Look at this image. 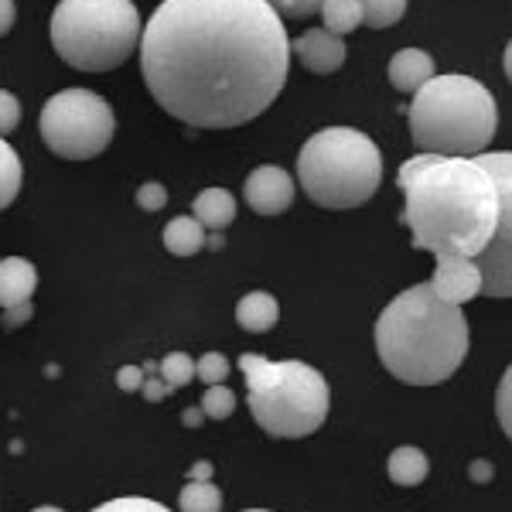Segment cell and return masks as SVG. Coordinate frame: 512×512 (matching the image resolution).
I'll return each instance as SVG.
<instances>
[{
    "instance_id": "1",
    "label": "cell",
    "mask_w": 512,
    "mask_h": 512,
    "mask_svg": "<svg viewBox=\"0 0 512 512\" xmlns=\"http://www.w3.org/2000/svg\"><path fill=\"white\" fill-rule=\"evenodd\" d=\"M291 69V38L267 0H161L140 35V72L168 117L229 130L260 117Z\"/></svg>"
},
{
    "instance_id": "2",
    "label": "cell",
    "mask_w": 512,
    "mask_h": 512,
    "mask_svg": "<svg viewBox=\"0 0 512 512\" xmlns=\"http://www.w3.org/2000/svg\"><path fill=\"white\" fill-rule=\"evenodd\" d=\"M403 198V226L417 250L441 256H475L492 243L499 222V192L478 158L417 154L396 175Z\"/></svg>"
},
{
    "instance_id": "3",
    "label": "cell",
    "mask_w": 512,
    "mask_h": 512,
    "mask_svg": "<svg viewBox=\"0 0 512 512\" xmlns=\"http://www.w3.org/2000/svg\"><path fill=\"white\" fill-rule=\"evenodd\" d=\"M376 355L386 373L407 386H437L458 373L468 355L465 311L444 304L431 284L396 294L376 318Z\"/></svg>"
},
{
    "instance_id": "4",
    "label": "cell",
    "mask_w": 512,
    "mask_h": 512,
    "mask_svg": "<svg viewBox=\"0 0 512 512\" xmlns=\"http://www.w3.org/2000/svg\"><path fill=\"white\" fill-rule=\"evenodd\" d=\"M499 130L495 96L472 76H434L410 103V137L420 154L475 158L485 154Z\"/></svg>"
},
{
    "instance_id": "5",
    "label": "cell",
    "mask_w": 512,
    "mask_h": 512,
    "mask_svg": "<svg viewBox=\"0 0 512 512\" xmlns=\"http://www.w3.org/2000/svg\"><path fill=\"white\" fill-rule=\"evenodd\" d=\"M239 369L246 376L250 414L270 437H311L328 420L332 390L328 379L308 362H270L263 355H243Z\"/></svg>"
},
{
    "instance_id": "6",
    "label": "cell",
    "mask_w": 512,
    "mask_h": 512,
    "mask_svg": "<svg viewBox=\"0 0 512 512\" xmlns=\"http://www.w3.org/2000/svg\"><path fill=\"white\" fill-rule=\"evenodd\" d=\"M297 181L321 209H355L376 195L383 181V154L362 130L325 127L304 140L297 154Z\"/></svg>"
},
{
    "instance_id": "7",
    "label": "cell",
    "mask_w": 512,
    "mask_h": 512,
    "mask_svg": "<svg viewBox=\"0 0 512 512\" xmlns=\"http://www.w3.org/2000/svg\"><path fill=\"white\" fill-rule=\"evenodd\" d=\"M48 31L65 65L110 72L134 55L144 24L134 0H59Z\"/></svg>"
},
{
    "instance_id": "8",
    "label": "cell",
    "mask_w": 512,
    "mask_h": 512,
    "mask_svg": "<svg viewBox=\"0 0 512 512\" xmlns=\"http://www.w3.org/2000/svg\"><path fill=\"white\" fill-rule=\"evenodd\" d=\"M117 134L113 106L93 89H62L41 106V137L65 161H93Z\"/></svg>"
},
{
    "instance_id": "9",
    "label": "cell",
    "mask_w": 512,
    "mask_h": 512,
    "mask_svg": "<svg viewBox=\"0 0 512 512\" xmlns=\"http://www.w3.org/2000/svg\"><path fill=\"white\" fill-rule=\"evenodd\" d=\"M478 164L492 175L495 192H499V222H495L492 243L482 256H475L482 270V294L489 297H512V151L478 154Z\"/></svg>"
},
{
    "instance_id": "10",
    "label": "cell",
    "mask_w": 512,
    "mask_h": 512,
    "mask_svg": "<svg viewBox=\"0 0 512 512\" xmlns=\"http://www.w3.org/2000/svg\"><path fill=\"white\" fill-rule=\"evenodd\" d=\"M246 205L256 212V216H284L287 209L294 205V178L287 175L284 168L277 164H260L243 185Z\"/></svg>"
},
{
    "instance_id": "11",
    "label": "cell",
    "mask_w": 512,
    "mask_h": 512,
    "mask_svg": "<svg viewBox=\"0 0 512 512\" xmlns=\"http://www.w3.org/2000/svg\"><path fill=\"white\" fill-rule=\"evenodd\" d=\"M485 280L482 270H478L475 260H465V256H441L431 277V291L441 297L451 308H465L468 301H475L482 294Z\"/></svg>"
},
{
    "instance_id": "12",
    "label": "cell",
    "mask_w": 512,
    "mask_h": 512,
    "mask_svg": "<svg viewBox=\"0 0 512 512\" xmlns=\"http://www.w3.org/2000/svg\"><path fill=\"white\" fill-rule=\"evenodd\" d=\"M291 52L301 59V65L315 76H332L345 65V41L328 35L325 28H311L301 38L291 41Z\"/></svg>"
},
{
    "instance_id": "13",
    "label": "cell",
    "mask_w": 512,
    "mask_h": 512,
    "mask_svg": "<svg viewBox=\"0 0 512 512\" xmlns=\"http://www.w3.org/2000/svg\"><path fill=\"white\" fill-rule=\"evenodd\" d=\"M35 287H38L35 263L24 260V256H4L0 260V311L28 304Z\"/></svg>"
},
{
    "instance_id": "14",
    "label": "cell",
    "mask_w": 512,
    "mask_h": 512,
    "mask_svg": "<svg viewBox=\"0 0 512 512\" xmlns=\"http://www.w3.org/2000/svg\"><path fill=\"white\" fill-rule=\"evenodd\" d=\"M434 79V59L424 48H403L390 59V82L400 93H417Z\"/></svg>"
},
{
    "instance_id": "15",
    "label": "cell",
    "mask_w": 512,
    "mask_h": 512,
    "mask_svg": "<svg viewBox=\"0 0 512 512\" xmlns=\"http://www.w3.org/2000/svg\"><path fill=\"white\" fill-rule=\"evenodd\" d=\"M280 321V304L274 294L267 291H250L246 297H239L236 304V325L250 335H263L270 332Z\"/></svg>"
},
{
    "instance_id": "16",
    "label": "cell",
    "mask_w": 512,
    "mask_h": 512,
    "mask_svg": "<svg viewBox=\"0 0 512 512\" xmlns=\"http://www.w3.org/2000/svg\"><path fill=\"white\" fill-rule=\"evenodd\" d=\"M192 212L205 229L222 233V229L233 226V219H236V198L233 192H226V188H205V192L195 195Z\"/></svg>"
},
{
    "instance_id": "17",
    "label": "cell",
    "mask_w": 512,
    "mask_h": 512,
    "mask_svg": "<svg viewBox=\"0 0 512 512\" xmlns=\"http://www.w3.org/2000/svg\"><path fill=\"white\" fill-rule=\"evenodd\" d=\"M205 226L195 216H178L164 226L161 243L171 256H195L198 250H205Z\"/></svg>"
},
{
    "instance_id": "18",
    "label": "cell",
    "mask_w": 512,
    "mask_h": 512,
    "mask_svg": "<svg viewBox=\"0 0 512 512\" xmlns=\"http://www.w3.org/2000/svg\"><path fill=\"white\" fill-rule=\"evenodd\" d=\"M386 472H390L393 485H400V489H414L427 478L431 472V461H427V454L420 448H410V444H403V448H396L390 454V465H386Z\"/></svg>"
},
{
    "instance_id": "19",
    "label": "cell",
    "mask_w": 512,
    "mask_h": 512,
    "mask_svg": "<svg viewBox=\"0 0 512 512\" xmlns=\"http://www.w3.org/2000/svg\"><path fill=\"white\" fill-rule=\"evenodd\" d=\"M178 512H222V492L212 478L188 475V485L178 495Z\"/></svg>"
},
{
    "instance_id": "20",
    "label": "cell",
    "mask_w": 512,
    "mask_h": 512,
    "mask_svg": "<svg viewBox=\"0 0 512 512\" xmlns=\"http://www.w3.org/2000/svg\"><path fill=\"white\" fill-rule=\"evenodd\" d=\"M321 21H325V31L335 38L349 35L362 24V7L359 0H325L321 4Z\"/></svg>"
},
{
    "instance_id": "21",
    "label": "cell",
    "mask_w": 512,
    "mask_h": 512,
    "mask_svg": "<svg viewBox=\"0 0 512 512\" xmlns=\"http://www.w3.org/2000/svg\"><path fill=\"white\" fill-rule=\"evenodd\" d=\"M21 178H24V171H21L18 151H14V147L7 144L4 137H0V212H4L7 205L14 202V198H18Z\"/></svg>"
},
{
    "instance_id": "22",
    "label": "cell",
    "mask_w": 512,
    "mask_h": 512,
    "mask_svg": "<svg viewBox=\"0 0 512 512\" xmlns=\"http://www.w3.org/2000/svg\"><path fill=\"white\" fill-rule=\"evenodd\" d=\"M407 4H410V0H359L362 24H369V28H376V31L393 28L396 21H403Z\"/></svg>"
},
{
    "instance_id": "23",
    "label": "cell",
    "mask_w": 512,
    "mask_h": 512,
    "mask_svg": "<svg viewBox=\"0 0 512 512\" xmlns=\"http://www.w3.org/2000/svg\"><path fill=\"white\" fill-rule=\"evenodd\" d=\"M158 376L164 379V386L168 390H181V386H188L195 379V359L185 352H171L164 355L158 362Z\"/></svg>"
},
{
    "instance_id": "24",
    "label": "cell",
    "mask_w": 512,
    "mask_h": 512,
    "mask_svg": "<svg viewBox=\"0 0 512 512\" xmlns=\"http://www.w3.org/2000/svg\"><path fill=\"white\" fill-rule=\"evenodd\" d=\"M233 410H236V393L229 390L226 383H216V386L205 390V396H202V414L205 417L226 420V417H233Z\"/></svg>"
},
{
    "instance_id": "25",
    "label": "cell",
    "mask_w": 512,
    "mask_h": 512,
    "mask_svg": "<svg viewBox=\"0 0 512 512\" xmlns=\"http://www.w3.org/2000/svg\"><path fill=\"white\" fill-rule=\"evenodd\" d=\"M229 376V359L222 352H205L195 359V379H202V383L216 386V383H226Z\"/></svg>"
},
{
    "instance_id": "26",
    "label": "cell",
    "mask_w": 512,
    "mask_h": 512,
    "mask_svg": "<svg viewBox=\"0 0 512 512\" xmlns=\"http://www.w3.org/2000/svg\"><path fill=\"white\" fill-rule=\"evenodd\" d=\"M495 417H499V427L512 441V366L502 373L499 390H495Z\"/></svg>"
},
{
    "instance_id": "27",
    "label": "cell",
    "mask_w": 512,
    "mask_h": 512,
    "mask_svg": "<svg viewBox=\"0 0 512 512\" xmlns=\"http://www.w3.org/2000/svg\"><path fill=\"white\" fill-rule=\"evenodd\" d=\"M93 512H171L164 509L161 502L144 499V495H123V499H110L103 506H96Z\"/></svg>"
},
{
    "instance_id": "28",
    "label": "cell",
    "mask_w": 512,
    "mask_h": 512,
    "mask_svg": "<svg viewBox=\"0 0 512 512\" xmlns=\"http://www.w3.org/2000/svg\"><path fill=\"white\" fill-rule=\"evenodd\" d=\"M21 123V103L14 93H7V89H0V137L14 134Z\"/></svg>"
},
{
    "instance_id": "29",
    "label": "cell",
    "mask_w": 512,
    "mask_h": 512,
    "mask_svg": "<svg viewBox=\"0 0 512 512\" xmlns=\"http://www.w3.org/2000/svg\"><path fill=\"white\" fill-rule=\"evenodd\" d=\"M280 18H311L315 11H321L325 0H267Z\"/></svg>"
},
{
    "instance_id": "30",
    "label": "cell",
    "mask_w": 512,
    "mask_h": 512,
    "mask_svg": "<svg viewBox=\"0 0 512 512\" xmlns=\"http://www.w3.org/2000/svg\"><path fill=\"white\" fill-rule=\"evenodd\" d=\"M164 202H168V188H164L161 181H147V185H140L137 205L144 212H158V209H164Z\"/></svg>"
},
{
    "instance_id": "31",
    "label": "cell",
    "mask_w": 512,
    "mask_h": 512,
    "mask_svg": "<svg viewBox=\"0 0 512 512\" xmlns=\"http://www.w3.org/2000/svg\"><path fill=\"white\" fill-rule=\"evenodd\" d=\"M144 373H147V379H144V390H140V393H144L151 403H161L171 390L164 386V379L158 376V362H144Z\"/></svg>"
},
{
    "instance_id": "32",
    "label": "cell",
    "mask_w": 512,
    "mask_h": 512,
    "mask_svg": "<svg viewBox=\"0 0 512 512\" xmlns=\"http://www.w3.org/2000/svg\"><path fill=\"white\" fill-rule=\"evenodd\" d=\"M144 366H123L120 373H117V386L123 393H137V390H144Z\"/></svg>"
},
{
    "instance_id": "33",
    "label": "cell",
    "mask_w": 512,
    "mask_h": 512,
    "mask_svg": "<svg viewBox=\"0 0 512 512\" xmlns=\"http://www.w3.org/2000/svg\"><path fill=\"white\" fill-rule=\"evenodd\" d=\"M31 315H35V308L28 304H18V308H7L4 311V328H21L24 321H31Z\"/></svg>"
},
{
    "instance_id": "34",
    "label": "cell",
    "mask_w": 512,
    "mask_h": 512,
    "mask_svg": "<svg viewBox=\"0 0 512 512\" xmlns=\"http://www.w3.org/2000/svg\"><path fill=\"white\" fill-rule=\"evenodd\" d=\"M14 18H18L14 0H0V35H7V31L14 28Z\"/></svg>"
},
{
    "instance_id": "35",
    "label": "cell",
    "mask_w": 512,
    "mask_h": 512,
    "mask_svg": "<svg viewBox=\"0 0 512 512\" xmlns=\"http://www.w3.org/2000/svg\"><path fill=\"white\" fill-rule=\"evenodd\" d=\"M492 475H495V468L489 465V461H475V465H472V478H475L478 485H482V482H492Z\"/></svg>"
},
{
    "instance_id": "36",
    "label": "cell",
    "mask_w": 512,
    "mask_h": 512,
    "mask_svg": "<svg viewBox=\"0 0 512 512\" xmlns=\"http://www.w3.org/2000/svg\"><path fill=\"white\" fill-rule=\"evenodd\" d=\"M202 420H205V414H202V407H192V410H185V414H181V424H185V427H198V424H202Z\"/></svg>"
},
{
    "instance_id": "37",
    "label": "cell",
    "mask_w": 512,
    "mask_h": 512,
    "mask_svg": "<svg viewBox=\"0 0 512 512\" xmlns=\"http://www.w3.org/2000/svg\"><path fill=\"white\" fill-rule=\"evenodd\" d=\"M502 69H506V76H509V82H512V41L506 45V55H502Z\"/></svg>"
},
{
    "instance_id": "38",
    "label": "cell",
    "mask_w": 512,
    "mask_h": 512,
    "mask_svg": "<svg viewBox=\"0 0 512 512\" xmlns=\"http://www.w3.org/2000/svg\"><path fill=\"white\" fill-rule=\"evenodd\" d=\"M35 512H65V509H59V506H38Z\"/></svg>"
},
{
    "instance_id": "39",
    "label": "cell",
    "mask_w": 512,
    "mask_h": 512,
    "mask_svg": "<svg viewBox=\"0 0 512 512\" xmlns=\"http://www.w3.org/2000/svg\"><path fill=\"white\" fill-rule=\"evenodd\" d=\"M246 512H267V509H246Z\"/></svg>"
}]
</instances>
